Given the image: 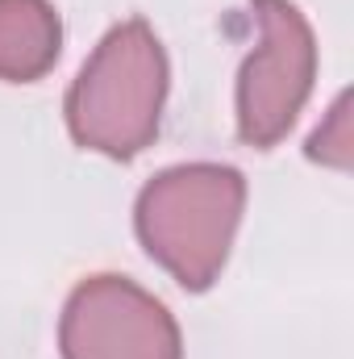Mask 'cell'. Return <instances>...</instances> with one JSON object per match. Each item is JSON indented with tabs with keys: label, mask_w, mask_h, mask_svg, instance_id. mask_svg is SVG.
Segmentation results:
<instances>
[{
	"label": "cell",
	"mask_w": 354,
	"mask_h": 359,
	"mask_svg": "<svg viewBox=\"0 0 354 359\" xmlns=\"http://www.w3.org/2000/svg\"><path fill=\"white\" fill-rule=\"evenodd\" d=\"M246 213V176L229 163H179L142 184L134 230L146 255L187 292H204L229 264Z\"/></svg>",
	"instance_id": "cell-1"
},
{
	"label": "cell",
	"mask_w": 354,
	"mask_h": 359,
	"mask_svg": "<svg viewBox=\"0 0 354 359\" xmlns=\"http://www.w3.org/2000/svg\"><path fill=\"white\" fill-rule=\"evenodd\" d=\"M167 80V50L150 21L129 17L113 25L67 88L63 113L76 147L104 159L142 155L159 134Z\"/></svg>",
	"instance_id": "cell-2"
},
{
	"label": "cell",
	"mask_w": 354,
	"mask_h": 359,
	"mask_svg": "<svg viewBox=\"0 0 354 359\" xmlns=\"http://www.w3.org/2000/svg\"><path fill=\"white\" fill-rule=\"evenodd\" d=\"M259 46L242 59L234 113L238 138L255 151H271L296 126L313 80H317V38L309 17L292 0H250Z\"/></svg>",
	"instance_id": "cell-3"
},
{
	"label": "cell",
	"mask_w": 354,
	"mask_h": 359,
	"mask_svg": "<svg viewBox=\"0 0 354 359\" xmlns=\"http://www.w3.org/2000/svg\"><path fill=\"white\" fill-rule=\"evenodd\" d=\"M63 359H183L171 309L125 276H88L59 318Z\"/></svg>",
	"instance_id": "cell-4"
},
{
	"label": "cell",
	"mask_w": 354,
	"mask_h": 359,
	"mask_svg": "<svg viewBox=\"0 0 354 359\" xmlns=\"http://www.w3.org/2000/svg\"><path fill=\"white\" fill-rule=\"evenodd\" d=\"M63 50V21L50 0H0V80L34 84Z\"/></svg>",
	"instance_id": "cell-5"
},
{
	"label": "cell",
	"mask_w": 354,
	"mask_h": 359,
	"mask_svg": "<svg viewBox=\"0 0 354 359\" xmlns=\"http://www.w3.org/2000/svg\"><path fill=\"white\" fill-rule=\"evenodd\" d=\"M304 155L330 172H351L354 168V113H351V92H338L325 121L309 134Z\"/></svg>",
	"instance_id": "cell-6"
}]
</instances>
